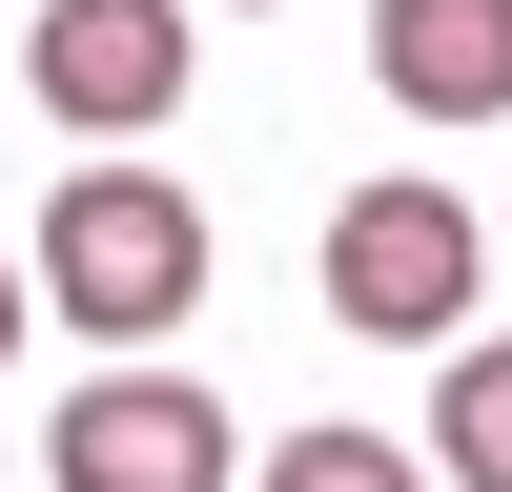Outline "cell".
Returning a JSON list of instances; mask_svg holds the SVG:
<instances>
[{
    "label": "cell",
    "mask_w": 512,
    "mask_h": 492,
    "mask_svg": "<svg viewBox=\"0 0 512 492\" xmlns=\"http://www.w3.org/2000/svg\"><path fill=\"white\" fill-rule=\"evenodd\" d=\"M41 308L82 328V349H164V328L205 308V205L164 185V164H62V205H41Z\"/></svg>",
    "instance_id": "1"
},
{
    "label": "cell",
    "mask_w": 512,
    "mask_h": 492,
    "mask_svg": "<svg viewBox=\"0 0 512 492\" xmlns=\"http://www.w3.org/2000/svg\"><path fill=\"white\" fill-rule=\"evenodd\" d=\"M472 287H492V205L472 185H349L328 205V308L369 349H472Z\"/></svg>",
    "instance_id": "2"
},
{
    "label": "cell",
    "mask_w": 512,
    "mask_h": 492,
    "mask_svg": "<svg viewBox=\"0 0 512 492\" xmlns=\"http://www.w3.org/2000/svg\"><path fill=\"white\" fill-rule=\"evenodd\" d=\"M41 451H62V492H246V431L205 410V369H144V349L82 369Z\"/></svg>",
    "instance_id": "3"
},
{
    "label": "cell",
    "mask_w": 512,
    "mask_h": 492,
    "mask_svg": "<svg viewBox=\"0 0 512 492\" xmlns=\"http://www.w3.org/2000/svg\"><path fill=\"white\" fill-rule=\"evenodd\" d=\"M21 82H41V123H82V144L185 123V0H21Z\"/></svg>",
    "instance_id": "4"
},
{
    "label": "cell",
    "mask_w": 512,
    "mask_h": 492,
    "mask_svg": "<svg viewBox=\"0 0 512 492\" xmlns=\"http://www.w3.org/2000/svg\"><path fill=\"white\" fill-rule=\"evenodd\" d=\"M369 82L410 123H512V0H369Z\"/></svg>",
    "instance_id": "5"
},
{
    "label": "cell",
    "mask_w": 512,
    "mask_h": 492,
    "mask_svg": "<svg viewBox=\"0 0 512 492\" xmlns=\"http://www.w3.org/2000/svg\"><path fill=\"white\" fill-rule=\"evenodd\" d=\"M431 472H451V492H512V349H451V390H431Z\"/></svg>",
    "instance_id": "6"
},
{
    "label": "cell",
    "mask_w": 512,
    "mask_h": 492,
    "mask_svg": "<svg viewBox=\"0 0 512 492\" xmlns=\"http://www.w3.org/2000/svg\"><path fill=\"white\" fill-rule=\"evenodd\" d=\"M246 492H451V472H431V451H390V431H287Z\"/></svg>",
    "instance_id": "7"
},
{
    "label": "cell",
    "mask_w": 512,
    "mask_h": 492,
    "mask_svg": "<svg viewBox=\"0 0 512 492\" xmlns=\"http://www.w3.org/2000/svg\"><path fill=\"white\" fill-rule=\"evenodd\" d=\"M21 308H41V246H0V369H21Z\"/></svg>",
    "instance_id": "8"
}]
</instances>
